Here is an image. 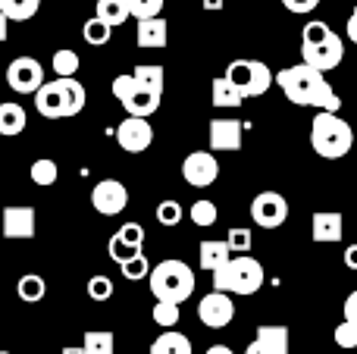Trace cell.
I'll return each instance as SVG.
<instances>
[{
    "label": "cell",
    "instance_id": "7402d4cb",
    "mask_svg": "<svg viewBox=\"0 0 357 354\" xmlns=\"http://www.w3.org/2000/svg\"><path fill=\"white\" fill-rule=\"evenodd\" d=\"M60 85H63V98H66V116H79V113L85 110V104H88L85 85H82L75 75H69V79H60Z\"/></svg>",
    "mask_w": 357,
    "mask_h": 354
},
{
    "label": "cell",
    "instance_id": "4fadbf2b",
    "mask_svg": "<svg viewBox=\"0 0 357 354\" xmlns=\"http://www.w3.org/2000/svg\"><path fill=\"white\" fill-rule=\"evenodd\" d=\"M301 56L307 66L320 69V72H329V69H335L345 60V44H342L339 35H329L326 41H320V44H301Z\"/></svg>",
    "mask_w": 357,
    "mask_h": 354
},
{
    "label": "cell",
    "instance_id": "83f0119b",
    "mask_svg": "<svg viewBox=\"0 0 357 354\" xmlns=\"http://www.w3.org/2000/svg\"><path fill=\"white\" fill-rule=\"evenodd\" d=\"M0 10L6 13L10 22H25L41 10V0H0Z\"/></svg>",
    "mask_w": 357,
    "mask_h": 354
},
{
    "label": "cell",
    "instance_id": "2e32d148",
    "mask_svg": "<svg viewBox=\"0 0 357 354\" xmlns=\"http://www.w3.org/2000/svg\"><path fill=\"white\" fill-rule=\"evenodd\" d=\"M345 236V220L339 210H317L310 220V238L317 245H329V242H342Z\"/></svg>",
    "mask_w": 357,
    "mask_h": 354
},
{
    "label": "cell",
    "instance_id": "4dcf8cb0",
    "mask_svg": "<svg viewBox=\"0 0 357 354\" xmlns=\"http://www.w3.org/2000/svg\"><path fill=\"white\" fill-rule=\"evenodd\" d=\"M29 176H31V182H35V185L47 188V185H54V182L60 179V167H56V163L50 160V157H41V160L31 163Z\"/></svg>",
    "mask_w": 357,
    "mask_h": 354
},
{
    "label": "cell",
    "instance_id": "db71d44e",
    "mask_svg": "<svg viewBox=\"0 0 357 354\" xmlns=\"http://www.w3.org/2000/svg\"><path fill=\"white\" fill-rule=\"evenodd\" d=\"M0 354H10V351H0Z\"/></svg>",
    "mask_w": 357,
    "mask_h": 354
},
{
    "label": "cell",
    "instance_id": "44dd1931",
    "mask_svg": "<svg viewBox=\"0 0 357 354\" xmlns=\"http://www.w3.org/2000/svg\"><path fill=\"white\" fill-rule=\"evenodd\" d=\"M210 100H213V107H241L245 94L238 91V85L229 75H222V79H213V85H210Z\"/></svg>",
    "mask_w": 357,
    "mask_h": 354
},
{
    "label": "cell",
    "instance_id": "ee69618b",
    "mask_svg": "<svg viewBox=\"0 0 357 354\" xmlns=\"http://www.w3.org/2000/svg\"><path fill=\"white\" fill-rule=\"evenodd\" d=\"M282 6L289 13H298V16H304V13H314L317 6H320V0H282Z\"/></svg>",
    "mask_w": 357,
    "mask_h": 354
},
{
    "label": "cell",
    "instance_id": "603a6c76",
    "mask_svg": "<svg viewBox=\"0 0 357 354\" xmlns=\"http://www.w3.org/2000/svg\"><path fill=\"white\" fill-rule=\"evenodd\" d=\"M148 354H191V342H188V336H182V332L167 330L163 336L154 339V345H151Z\"/></svg>",
    "mask_w": 357,
    "mask_h": 354
},
{
    "label": "cell",
    "instance_id": "f1b7e54d",
    "mask_svg": "<svg viewBox=\"0 0 357 354\" xmlns=\"http://www.w3.org/2000/svg\"><path fill=\"white\" fill-rule=\"evenodd\" d=\"M79 66H82L79 54H75V50H69V47H60L54 54V60H50V69H54L56 79H69V75H75V72H79Z\"/></svg>",
    "mask_w": 357,
    "mask_h": 354
},
{
    "label": "cell",
    "instance_id": "cb8c5ba5",
    "mask_svg": "<svg viewBox=\"0 0 357 354\" xmlns=\"http://www.w3.org/2000/svg\"><path fill=\"white\" fill-rule=\"evenodd\" d=\"M94 16L104 19L107 25H123L126 19L132 16L129 13V0H98V6H94Z\"/></svg>",
    "mask_w": 357,
    "mask_h": 354
},
{
    "label": "cell",
    "instance_id": "7dc6e473",
    "mask_svg": "<svg viewBox=\"0 0 357 354\" xmlns=\"http://www.w3.org/2000/svg\"><path fill=\"white\" fill-rule=\"evenodd\" d=\"M245 354H276V351H273V348H266L264 342H257V339H254V342L245 348Z\"/></svg>",
    "mask_w": 357,
    "mask_h": 354
},
{
    "label": "cell",
    "instance_id": "9a60e30c",
    "mask_svg": "<svg viewBox=\"0 0 357 354\" xmlns=\"http://www.w3.org/2000/svg\"><path fill=\"white\" fill-rule=\"evenodd\" d=\"M35 110L44 119H66V98H63V85L60 79L44 82L35 91Z\"/></svg>",
    "mask_w": 357,
    "mask_h": 354
},
{
    "label": "cell",
    "instance_id": "3957f363",
    "mask_svg": "<svg viewBox=\"0 0 357 354\" xmlns=\"http://www.w3.org/2000/svg\"><path fill=\"white\" fill-rule=\"evenodd\" d=\"M151 292H154L157 301H173V305H182V301L191 298L195 292V270L185 261H160L148 276Z\"/></svg>",
    "mask_w": 357,
    "mask_h": 354
},
{
    "label": "cell",
    "instance_id": "d4e9b609",
    "mask_svg": "<svg viewBox=\"0 0 357 354\" xmlns=\"http://www.w3.org/2000/svg\"><path fill=\"white\" fill-rule=\"evenodd\" d=\"M132 75H135L144 88H151L154 94H163V85H167V69L163 66H157V63H138V66L132 69Z\"/></svg>",
    "mask_w": 357,
    "mask_h": 354
},
{
    "label": "cell",
    "instance_id": "d6a6232c",
    "mask_svg": "<svg viewBox=\"0 0 357 354\" xmlns=\"http://www.w3.org/2000/svg\"><path fill=\"white\" fill-rule=\"evenodd\" d=\"M154 323L163 326V330H176L178 317H182V311H178V305H173V301H157L154 305Z\"/></svg>",
    "mask_w": 357,
    "mask_h": 354
},
{
    "label": "cell",
    "instance_id": "b9f144b4",
    "mask_svg": "<svg viewBox=\"0 0 357 354\" xmlns=\"http://www.w3.org/2000/svg\"><path fill=\"white\" fill-rule=\"evenodd\" d=\"M335 342H339V348H357V326L342 320V323L335 326Z\"/></svg>",
    "mask_w": 357,
    "mask_h": 354
},
{
    "label": "cell",
    "instance_id": "5bb4252c",
    "mask_svg": "<svg viewBox=\"0 0 357 354\" xmlns=\"http://www.w3.org/2000/svg\"><path fill=\"white\" fill-rule=\"evenodd\" d=\"M116 141L129 154H142L154 144V129H151L148 116H129L116 125Z\"/></svg>",
    "mask_w": 357,
    "mask_h": 354
},
{
    "label": "cell",
    "instance_id": "f907efd6",
    "mask_svg": "<svg viewBox=\"0 0 357 354\" xmlns=\"http://www.w3.org/2000/svg\"><path fill=\"white\" fill-rule=\"evenodd\" d=\"M207 354H235V351L229 348V345H210Z\"/></svg>",
    "mask_w": 357,
    "mask_h": 354
},
{
    "label": "cell",
    "instance_id": "1f68e13d",
    "mask_svg": "<svg viewBox=\"0 0 357 354\" xmlns=\"http://www.w3.org/2000/svg\"><path fill=\"white\" fill-rule=\"evenodd\" d=\"M82 35H85V41L91 44V47H104V44L113 38V25H107L104 19L91 16L85 22V29H82Z\"/></svg>",
    "mask_w": 357,
    "mask_h": 354
},
{
    "label": "cell",
    "instance_id": "f546056e",
    "mask_svg": "<svg viewBox=\"0 0 357 354\" xmlns=\"http://www.w3.org/2000/svg\"><path fill=\"white\" fill-rule=\"evenodd\" d=\"M16 295L22 301H29V305H35V301H41L44 295H47V282H44L38 273H29L16 282Z\"/></svg>",
    "mask_w": 357,
    "mask_h": 354
},
{
    "label": "cell",
    "instance_id": "f35d334b",
    "mask_svg": "<svg viewBox=\"0 0 357 354\" xmlns=\"http://www.w3.org/2000/svg\"><path fill=\"white\" fill-rule=\"evenodd\" d=\"M88 298L91 301L113 298V279L110 276H91V279H88Z\"/></svg>",
    "mask_w": 357,
    "mask_h": 354
},
{
    "label": "cell",
    "instance_id": "e0dca14e",
    "mask_svg": "<svg viewBox=\"0 0 357 354\" xmlns=\"http://www.w3.org/2000/svg\"><path fill=\"white\" fill-rule=\"evenodd\" d=\"M245 125L238 119H213L210 123V151H238Z\"/></svg>",
    "mask_w": 357,
    "mask_h": 354
},
{
    "label": "cell",
    "instance_id": "60d3db41",
    "mask_svg": "<svg viewBox=\"0 0 357 354\" xmlns=\"http://www.w3.org/2000/svg\"><path fill=\"white\" fill-rule=\"evenodd\" d=\"M226 242H229V248H232V254H248L254 238H251V229H229Z\"/></svg>",
    "mask_w": 357,
    "mask_h": 354
},
{
    "label": "cell",
    "instance_id": "30bf717a",
    "mask_svg": "<svg viewBox=\"0 0 357 354\" xmlns=\"http://www.w3.org/2000/svg\"><path fill=\"white\" fill-rule=\"evenodd\" d=\"M35 207L29 204H10L3 207V217H0V232H3V238H10V242H29V238H35Z\"/></svg>",
    "mask_w": 357,
    "mask_h": 354
},
{
    "label": "cell",
    "instance_id": "9c48e42d",
    "mask_svg": "<svg viewBox=\"0 0 357 354\" xmlns=\"http://www.w3.org/2000/svg\"><path fill=\"white\" fill-rule=\"evenodd\" d=\"M91 207L100 217H116V213H123L129 207V188L119 179H100L91 188Z\"/></svg>",
    "mask_w": 357,
    "mask_h": 354
},
{
    "label": "cell",
    "instance_id": "7bdbcfd3",
    "mask_svg": "<svg viewBox=\"0 0 357 354\" xmlns=\"http://www.w3.org/2000/svg\"><path fill=\"white\" fill-rule=\"evenodd\" d=\"M119 236H123L129 245H135V248H142V245H144V229H142V223H123Z\"/></svg>",
    "mask_w": 357,
    "mask_h": 354
},
{
    "label": "cell",
    "instance_id": "8d00e7d4",
    "mask_svg": "<svg viewBox=\"0 0 357 354\" xmlns=\"http://www.w3.org/2000/svg\"><path fill=\"white\" fill-rule=\"evenodd\" d=\"M157 223L169 226V229L178 226L182 223V204H178V201H160V204H157Z\"/></svg>",
    "mask_w": 357,
    "mask_h": 354
},
{
    "label": "cell",
    "instance_id": "ab89813d",
    "mask_svg": "<svg viewBox=\"0 0 357 354\" xmlns=\"http://www.w3.org/2000/svg\"><path fill=\"white\" fill-rule=\"evenodd\" d=\"M107 251H110V257H113V261H116V263H123V261H129V257H135L142 248H135V245H129V242H126V238L116 232V236L110 238V245H107Z\"/></svg>",
    "mask_w": 357,
    "mask_h": 354
},
{
    "label": "cell",
    "instance_id": "d590c367",
    "mask_svg": "<svg viewBox=\"0 0 357 354\" xmlns=\"http://www.w3.org/2000/svg\"><path fill=\"white\" fill-rule=\"evenodd\" d=\"M329 35H335V31L329 29L323 19H310V22L301 29V44H320V41H326Z\"/></svg>",
    "mask_w": 357,
    "mask_h": 354
},
{
    "label": "cell",
    "instance_id": "e575fe53",
    "mask_svg": "<svg viewBox=\"0 0 357 354\" xmlns=\"http://www.w3.org/2000/svg\"><path fill=\"white\" fill-rule=\"evenodd\" d=\"M119 270H123V276L126 279H132V282H138V279H148L151 276V267H148V257L138 251L135 257H129V261H123L119 263Z\"/></svg>",
    "mask_w": 357,
    "mask_h": 354
},
{
    "label": "cell",
    "instance_id": "816d5d0a",
    "mask_svg": "<svg viewBox=\"0 0 357 354\" xmlns=\"http://www.w3.org/2000/svg\"><path fill=\"white\" fill-rule=\"evenodd\" d=\"M204 10H222V0H204Z\"/></svg>",
    "mask_w": 357,
    "mask_h": 354
},
{
    "label": "cell",
    "instance_id": "ffe728a7",
    "mask_svg": "<svg viewBox=\"0 0 357 354\" xmlns=\"http://www.w3.org/2000/svg\"><path fill=\"white\" fill-rule=\"evenodd\" d=\"M25 123H29V116H25L22 104H13V100L0 104V135H3V138H16V135H22Z\"/></svg>",
    "mask_w": 357,
    "mask_h": 354
},
{
    "label": "cell",
    "instance_id": "52a82bcc",
    "mask_svg": "<svg viewBox=\"0 0 357 354\" xmlns=\"http://www.w3.org/2000/svg\"><path fill=\"white\" fill-rule=\"evenodd\" d=\"M6 85L16 94H35L44 85V66L35 56H16L6 66Z\"/></svg>",
    "mask_w": 357,
    "mask_h": 354
},
{
    "label": "cell",
    "instance_id": "bcb514c9",
    "mask_svg": "<svg viewBox=\"0 0 357 354\" xmlns=\"http://www.w3.org/2000/svg\"><path fill=\"white\" fill-rule=\"evenodd\" d=\"M345 35H348V41H354L357 44V6L351 10V16H348V25H345Z\"/></svg>",
    "mask_w": 357,
    "mask_h": 354
},
{
    "label": "cell",
    "instance_id": "c3c4849f",
    "mask_svg": "<svg viewBox=\"0 0 357 354\" xmlns=\"http://www.w3.org/2000/svg\"><path fill=\"white\" fill-rule=\"evenodd\" d=\"M6 38H10V19H6V13L0 10V44H3Z\"/></svg>",
    "mask_w": 357,
    "mask_h": 354
},
{
    "label": "cell",
    "instance_id": "836d02e7",
    "mask_svg": "<svg viewBox=\"0 0 357 354\" xmlns=\"http://www.w3.org/2000/svg\"><path fill=\"white\" fill-rule=\"evenodd\" d=\"M188 217H191V223L195 226H201V229H207V226H213L216 223V204L213 201H195L191 204V210H188Z\"/></svg>",
    "mask_w": 357,
    "mask_h": 354
},
{
    "label": "cell",
    "instance_id": "f6af8a7d",
    "mask_svg": "<svg viewBox=\"0 0 357 354\" xmlns=\"http://www.w3.org/2000/svg\"><path fill=\"white\" fill-rule=\"evenodd\" d=\"M342 314H345L348 323H354V326H357V288L345 298V307H342Z\"/></svg>",
    "mask_w": 357,
    "mask_h": 354
},
{
    "label": "cell",
    "instance_id": "7c38bea8",
    "mask_svg": "<svg viewBox=\"0 0 357 354\" xmlns=\"http://www.w3.org/2000/svg\"><path fill=\"white\" fill-rule=\"evenodd\" d=\"M220 176V163L210 151H191L188 157L182 160V179L188 182L191 188H207L216 182Z\"/></svg>",
    "mask_w": 357,
    "mask_h": 354
},
{
    "label": "cell",
    "instance_id": "8992f818",
    "mask_svg": "<svg viewBox=\"0 0 357 354\" xmlns=\"http://www.w3.org/2000/svg\"><path fill=\"white\" fill-rule=\"evenodd\" d=\"M226 75L238 85V91L245 98H260L270 91V85L276 82V75L270 72L264 60H232L226 69Z\"/></svg>",
    "mask_w": 357,
    "mask_h": 354
},
{
    "label": "cell",
    "instance_id": "4316f807",
    "mask_svg": "<svg viewBox=\"0 0 357 354\" xmlns=\"http://www.w3.org/2000/svg\"><path fill=\"white\" fill-rule=\"evenodd\" d=\"M257 342H264L266 348L276 354H289V330L285 326H257Z\"/></svg>",
    "mask_w": 357,
    "mask_h": 354
},
{
    "label": "cell",
    "instance_id": "484cf974",
    "mask_svg": "<svg viewBox=\"0 0 357 354\" xmlns=\"http://www.w3.org/2000/svg\"><path fill=\"white\" fill-rule=\"evenodd\" d=\"M82 348H85V354H113L116 351V339L107 330H88L82 336Z\"/></svg>",
    "mask_w": 357,
    "mask_h": 354
},
{
    "label": "cell",
    "instance_id": "5b68a950",
    "mask_svg": "<svg viewBox=\"0 0 357 354\" xmlns=\"http://www.w3.org/2000/svg\"><path fill=\"white\" fill-rule=\"evenodd\" d=\"M113 98L123 104V110L129 113V116H154L157 110H160V98L163 94H154L151 88H144L142 82L135 79V75H116L110 85Z\"/></svg>",
    "mask_w": 357,
    "mask_h": 354
},
{
    "label": "cell",
    "instance_id": "277c9868",
    "mask_svg": "<svg viewBox=\"0 0 357 354\" xmlns=\"http://www.w3.org/2000/svg\"><path fill=\"white\" fill-rule=\"evenodd\" d=\"M264 286V267L251 254H235L213 273V288L229 295H254Z\"/></svg>",
    "mask_w": 357,
    "mask_h": 354
},
{
    "label": "cell",
    "instance_id": "d6986e66",
    "mask_svg": "<svg viewBox=\"0 0 357 354\" xmlns=\"http://www.w3.org/2000/svg\"><path fill=\"white\" fill-rule=\"evenodd\" d=\"M229 261H232V248H229V242H222V238H207V242L197 245V263H201V270H207V273H216V270Z\"/></svg>",
    "mask_w": 357,
    "mask_h": 354
},
{
    "label": "cell",
    "instance_id": "681fc988",
    "mask_svg": "<svg viewBox=\"0 0 357 354\" xmlns=\"http://www.w3.org/2000/svg\"><path fill=\"white\" fill-rule=\"evenodd\" d=\"M345 267L348 270H357V245H351V248L345 251Z\"/></svg>",
    "mask_w": 357,
    "mask_h": 354
},
{
    "label": "cell",
    "instance_id": "8fae6325",
    "mask_svg": "<svg viewBox=\"0 0 357 354\" xmlns=\"http://www.w3.org/2000/svg\"><path fill=\"white\" fill-rule=\"evenodd\" d=\"M232 317H235V305H232V298H229V292L213 288L210 295H204V298L197 301V320H201L204 326H210V330L229 326Z\"/></svg>",
    "mask_w": 357,
    "mask_h": 354
},
{
    "label": "cell",
    "instance_id": "74e56055",
    "mask_svg": "<svg viewBox=\"0 0 357 354\" xmlns=\"http://www.w3.org/2000/svg\"><path fill=\"white\" fill-rule=\"evenodd\" d=\"M163 3L167 0H129V13L135 19H151V16H160Z\"/></svg>",
    "mask_w": 357,
    "mask_h": 354
},
{
    "label": "cell",
    "instance_id": "6da1fadb",
    "mask_svg": "<svg viewBox=\"0 0 357 354\" xmlns=\"http://www.w3.org/2000/svg\"><path fill=\"white\" fill-rule=\"evenodd\" d=\"M276 85L282 88L285 98L298 107H317V110H333V113H339V107H342L339 94L329 88L323 72L307 66V63H298V66H289V69H282V72H276Z\"/></svg>",
    "mask_w": 357,
    "mask_h": 354
},
{
    "label": "cell",
    "instance_id": "ac0fdd59",
    "mask_svg": "<svg viewBox=\"0 0 357 354\" xmlns=\"http://www.w3.org/2000/svg\"><path fill=\"white\" fill-rule=\"evenodd\" d=\"M167 38H169V25H167V19H163V16L138 19V29H135L138 47L160 50V47H167Z\"/></svg>",
    "mask_w": 357,
    "mask_h": 354
},
{
    "label": "cell",
    "instance_id": "ba28073f",
    "mask_svg": "<svg viewBox=\"0 0 357 354\" xmlns=\"http://www.w3.org/2000/svg\"><path fill=\"white\" fill-rule=\"evenodd\" d=\"M251 220L260 229H279L289 220V201L279 192H260L251 201Z\"/></svg>",
    "mask_w": 357,
    "mask_h": 354
},
{
    "label": "cell",
    "instance_id": "f5cc1de1",
    "mask_svg": "<svg viewBox=\"0 0 357 354\" xmlns=\"http://www.w3.org/2000/svg\"><path fill=\"white\" fill-rule=\"evenodd\" d=\"M63 354H85V348H82V345H75V348L69 345V348H63Z\"/></svg>",
    "mask_w": 357,
    "mask_h": 354
},
{
    "label": "cell",
    "instance_id": "7a4b0ae2",
    "mask_svg": "<svg viewBox=\"0 0 357 354\" xmlns=\"http://www.w3.org/2000/svg\"><path fill=\"white\" fill-rule=\"evenodd\" d=\"M310 144L320 157L326 160H342L354 144V132L339 113L333 110H317L314 123H310Z\"/></svg>",
    "mask_w": 357,
    "mask_h": 354
}]
</instances>
